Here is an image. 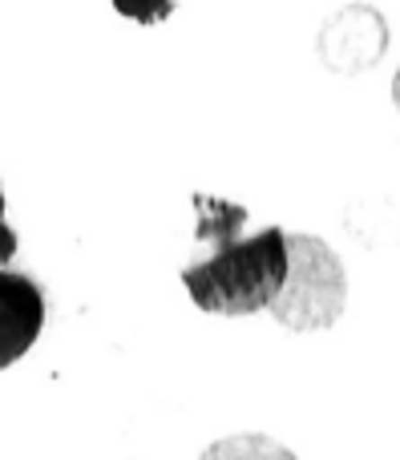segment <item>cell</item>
Returning <instances> with one entry per match:
<instances>
[{
  "instance_id": "obj_1",
  "label": "cell",
  "mask_w": 400,
  "mask_h": 460,
  "mask_svg": "<svg viewBox=\"0 0 400 460\" xmlns=\"http://www.w3.org/2000/svg\"><path fill=\"white\" fill-rule=\"evenodd\" d=\"M199 207V238H215V251L182 270V283L202 311L215 315H255L275 307L291 267L288 234L267 226L251 238H239L247 210L215 199H194Z\"/></svg>"
},
{
  "instance_id": "obj_2",
  "label": "cell",
  "mask_w": 400,
  "mask_h": 460,
  "mask_svg": "<svg viewBox=\"0 0 400 460\" xmlns=\"http://www.w3.org/2000/svg\"><path fill=\"white\" fill-rule=\"evenodd\" d=\"M288 251H291L288 283H283V295L275 299L271 315L291 332L332 327L344 315V299H348L344 262L316 234H291Z\"/></svg>"
},
{
  "instance_id": "obj_3",
  "label": "cell",
  "mask_w": 400,
  "mask_h": 460,
  "mask_svg": "<svg viewBox=\"0 0 400 460\" xmlns=\"http://www.w3.org/2000/svg\"><path fill=\"white\" fill-rule=\"evenodd\" d=\"M45 327V295L29 275L0 267V372L37 343Z\"/></svg>"
},
{
  "instance_id": "obj_4",
  "label": "cell",
  "mask_w": 400,
  "mask_h": 460,
  "mask_svg": "<svg viewBox=\"0 0 400 460\" xmlns=\"http://www.w3.org/2000/svg\"><path fill=\"white\" fill-rule=\"evenodd\" d=\"M364 37H369V40H385L380 16L369 13V8L344 13L336 24H332V32H328V53H332V61H340V57H352V49H356V53H360V65H372L380 49H377V45H364Z\"/></svg>"
},
{
  "instance_id": "obj_5",
  "label": "cell",
  "mask_w": 400,
  "mask_h": 460,
  "mask_svg": "<svg viewBox=\"0 0 400 460\" xmlns=\"http://www.w3.org/2000/svg\"><path fill=\"white\" fill-rule=\"evenodd\" d=\"M199 460H299L288 445L263 437V432H235L207 448Z\"/></svg>"
},
{
  "instance_id": "obj_6",
  "label": "cell",
  "mask_w": 400,
  "mask_h": 460,
  "mask_svg": "<svg viewBox=\"0 0 400 460\" xmlns=\"http://www.w3.org/2000/svg\"><path fill=\"white\" fill-rule=\"evenodd\" d=\"M113 8H118L126 21H138V24H158L170 16V0H113Z\"/></svg>"
},
{
  "instance_id": "obj_7",
  "label": "cell",
  "mask_w": 400,
  "mask_h": 460,
  "mask_svg": "<svg viewBox=\"0 0 400 460\" xmlns=\"http://www.w3.org/2000/svg\"><path fill=\"white\" fill-rule=\"evenodd\" d=\"M13 251H16V234H13V226L4 223V190H0V267L13 259Z\"/></svg>"
},
{
  "instance_id": "obj_8",
  "label": "cell",
  "mask_w": 400,
  "mask_h": 460,
  "mask_svg": "<svg viewBox=\"0 0 400 460\" xmlns=\"http://www.w3.org/2000/svg\"><path fill=\"white\" fill-rule=\"evenodd\" d=\"M393 93H396V105H400V73H396V81H393Z\"/></svg>"
}]
</instances>
